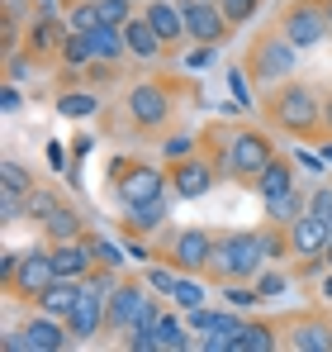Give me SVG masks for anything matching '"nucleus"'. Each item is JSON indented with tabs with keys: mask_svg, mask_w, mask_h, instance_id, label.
<instances>
[{
	"mask_svg": "<svg viewBox=\"0 0 332 352\" xmlns=\"http://www.w3.org/2000/svg\"><path fill=\"white\" fill-rule=\"evenodd\" d=\"M257 110H261V124L285 133V138H299V143L328 138V129H323V96L309 81H294L289 76L280 86H266L257 96Z\"/></svg>",
	"mask_w": 332,
	"mask_h": 352,
	"instance_id": "f257e3e1",
	"label": "nucleus"
},
{
	"mask_svg": "<svg viewBox=\"0 0 332 352\" xmlns=\"http://www.w3.org/2000/svg\"><path fill=\"white\" fill-rule=\"evenodd\" d=\"M176 110H180V81H171V76H143L123 96V115H128L133 133H162V129H171Z\"/></svg>",
	"mask_w": 332,
	"mask_h": 352,
	"instance_id": "f03ea898",
	"label": "nucleus"
},
{
	"mask_svg": "<svg viewBox=\"0 0 332 352\" xmlns=\"http://www.w3.org/2000/svg\"><path fill=\"white\" fill-rule=\"evenodd\" d=\"M242 72H247V81H252L257 91L280 86V81H289V76L299 72V48L280 34V24H271V29H261V34L247 43V53H242Z\"/></svg>",
	"mask_w": 332,
	"mask_h": 352,
	"instance_id": "7ed1b4c3",
	"label": "nucleus"
},
{
	"mask_svg": "<svg viewBox=\"0 0 332 352\" xmlns=\"http://www.w3.org/2000/svg\"><path fill=\"white\" fill-rule=\"evenodd\" d=\"M266 267V248H261V229H228L219 234L214 262H209V281L228 286V281H257Z\"/></svg>",
	"mask_w": 332,
	"mask_h": 352,
	"instance_id": "20e7f679",
	"label": "nucleus"
},
{
	"mask_svg": "<svg viewBox=\"0 0 332 352\" xmlns=\"http://www.w3.org/2000/svg\"><path fill=\"white\" fill-rule=\"evenodd\" d=\"M214 248H219V234L204 229V224H185V229H166L157 243H152V257L176 267V272H190V276H204L209 262H214Z\"/></svg>",
	"mask_w": 332,
	"mask_h": 352,
	"instance_id": "39448f33",
	"label": "nucleus"
},
{
	"mask_svg": "<svg viewBox=\"0 0 332 352\" xmlns=\"http://www.w3.org/2000/svg\"><path fill=\"white\" fill-rule=\"evenodd\" d=\"M110 181H114V195H119L123 210L147 205V200H157V195L171 190L166 167H152V162H143V157H110Z\"/></svg>",
	"mask_w": 332,
	"mask_h": 352,
	"instance_id": "423d86ee",
	"label": "nucleus"
},
{
	"mask_svg": "<svg viewBox=\"0 0 332 352\" xmlns=\"http://www.w3.org/2000/svg\"><path fill=\"white\" fill-rule=\"evenodd\" d=\"M276 153H280L276 129H266V124H233V138H228V176L247 186Z\"/></svg>",
	"mask_w": 332,
	"mask_h": 352,
	"instance_id": "0eeeda50",
	"label": "nucleus"
},
{
	"mask_svg": "<svg viewBox=\"0 0 332 352\" xmlns=\"http://www.w3.org/2000/svg\"><path fill=\"white\" fill-rule=\"evenodd\" d=\"M57 281V267H53V243L43 238L38 248H24L19 252V267H14V276L0 286V291L10 295V300H24V305H34L38 295L48 291Z\"/></svg>",
	"mask_w": 332,
	"mask_h": 352,
	"instance_id": "6e6552de",
	"label": "nucleus"
},
{
	"mask_svg": "<svg viewBox=\"0 0 332 352\" xmlns=\"http://www.w3.org/2000/svg\"><path fill=\"white\" fill-rule=\"evenodd\" d=\"M0 348L5 352H62V348H71V333H67V319H57L48 309H34L14 333L0 338Z\"/></svg>",
	"mask_w": 332,
	"mask_h": 352,
	"instance_id": "1a4fd4ad",
	"label": "nucleus"
},
{
	"mask_svg": "<svg viewBox=\"0 0 332 352\" xmlns=\"http://www.w3.org/2000/svg\"><path fill=\"white\" fill-rule=\"evenodd\" d=\"M280 34L299 48V53H309V48H318L323 38H332V24H328V10H323V0H289L285 10H280Z\"/></svg>",
	"mask_w": 332,
	"mask_h": 352,
	"instance_id": "9d476101",
	"label": "nucleus"
},
{
	"mask_svg": "<svg viewBox=\"0 0 332 352\" xmlns=\"http://www.w3.org/2000/svg\"><path fill=\"white\" fill-rule=\"evenodd\" d=\"M285 348L289 352H332V309L309 305L299 314H285Z\"/></svg>",
	"mask_w": 332,
	"mask_h": 352,
	"instance_id": "9b49d317",
	"label": "nucleus"
},
{
	"mask_svg": "<svg viewBox=\"0 0 332 352\" xmlns=\"http://www.w3.org/2000/svg\"><path fill=\"white\" fill-rule=\"evenodd\" d=\"M152 286H147V276H119V286L110 291L105 300V333L119 338L123 329H133L138 324V314H143V305L152 300Z\"/></svg>",
	"mask_w": 332,
	"mask_h": 352,
	"instance_id": "f8f14e48",
	"label": "nucleus"
},
{
	"mask_svg": "<svg viewBox=\"0 0 332 352\" xmlns=\"http://www.w3.org/2000/svg\"><path fill=\"white\" fill-rule=\"evenodd\" d=\"M67 34H71L67 10H34L29 24H24V53H29L34 62H57Z\"/></svg>",
	"mask_w": 332,
	"mask_h": 352,
	"instance_id": "ddd939ff",
	"label": "nucleus"
},
{
	"mask_svg": "<svg viewBox=\"0 0 332 352\" xmlns=\"http://www.w3.org/2000/svg\"><path fill=\"white\" fill-rule=\"evenodd\" d=\"M180 14H185V38L190 43H214V48H223L233 38V29H237L223 14L219 0H180Z\"/></svg>",
	"mask_w": 332,
	"mask_h": 352,
	"instance_id": "4468645a",
	"label": "nucleus"
},
{
	"mask_svg": "<svg viewBox=\"0 0 332 352\" xmlns=\"http://www.w3.org/2000/svg\"><path fill=\"white\" fill-rule=\"evenodd\" d=\"M166 176H171V190H176L180 200H204V195H209V190L223 181L219 167H214L204 153H190V157L166 162Z\"/></svg>",
	"mask_w": 332,
	"mask_h": 352,
	"instance_id": "2eb2a0df",
	"label": "nucleus"
},
{
	"mask_svg": "<svg viewBox=\"0 0 332 352\" xmlns=\"http://www.w3.org/2000/svg\"><path fill=\"white\" fill-rule=\"evenodd\" d=\"M105 300L110 295L100 291H86L81 295V305L67 314V333H71V348H81V343H95L100 333H105Z\"/></svg>",
	"mask_w": 332,
	"mask_h": 352,
	"instance_id": "dca6fc26",
	"label": "nucleus"
},
{
	"mask_svg": "<svg viewBox=\"0 0 332 352\" xmlns=\"http://www.w3.org/2000/svg\"><path fill=\"white\" fill-rule=\"evenodd\" d=\"M289 243H294V257H328L332 224H328V219H318L313 210H304V214L289 224Z\"/></svg>",
	"mask_w": 332,
	"mask_h": 352,
	"instance_id": "f3484780",
	"label": "nucleus"
},
{
	"mask_svg": "<svg viewBox=\"0 0 332 352\" xmlns=\"http://www.w3.org/2000/svg\"><path fill=\"white\" fill-rule=\"evenodd\" d=\"M143 14H147V24L157 29V38H162L171 53L190 43V38H185V14H180V0H147V5H143Z\"/></svg>",
	"mask_w": 332,
	"mask_h": 352,
	"instance_id": "a211bd4d",
	"label": "nucleus"
},
{
	"mask_svg": "<svg viewBox=\"0 0 332 352\" xmlns=\"http://www.w3.org/2000/svg\"><path fill=\"white\" fill-rule=\"evenodd\" d=\"M53 267L57 276H71V281H86L100 262H95V248L91 238H67V243H53Z\"/></svg>",
	"mask_w": 332,
	"mask_h": 352,
	"instance_id": "6ab92c4d",
	"label": "nucleus"
},
{
	"mask_svg": "<svg viewBox=\"0 0 332 352\" xmlns=\"http://www.w3.org/2000/svg\"><path fill=\"white\" fill-rule=\"evenodd\" d=\"M247 186H252V190H257L261 200H271V195H285V190H294V186H299L294 157H289V153H276V157H271V162H266L261 172L252 176Z\"/></svg>",
	"mask_w": 332,
	"mask_h": 352,
	"instance_id": "aec40b11",
	"label": "nucleus"
},
{
	"mask_svg": "<svg viewBox=\"0 0 332 352\" xmlns=\"http://www.w3.org/2000/svg\"><path fill=\"white\" fill-rule=\"evenodd\" d=\"M123 38H128V53H133V62H162V58H171V48L157 38V29L147 24V14H143V10H138V14L123 24Z\"/></svg>",
	"mask_w": 332,
	"mask_h": 352,
	"instance_id": "412c9836",
	"label": "nucleus"
},
{
	"mask_svg": "<svg viewBox=\"0 0 332 352\" xmlns=\"http://www.w3.org/2000/svg\"><path fill=\"white\" fill-rule=\"evenodd\" d=\"M285 348V319H247L233 352H276Z\"/></svg>",
	"mask_w": 332,
	"mask_h": 352,
	"instance_id": "4be33fe9",
	"label": "nucleus"
},
{
	"mask_svg": "<svg viewBox=\"0 0 332 352\" xmlns=\"http://www.w3.org/2000/svg\"><path fill=\"white\" fill-rule=\"evenodd\" d=\"M81 295H86V281H71V276H57L48 291L34 300V309H48V314H57V319H67L76 305H81Z\"/></svg>",
	"mask_w": 332,
	"mask_h": 352,
	"instance_id": "5701e85b",
	"label": "nucleus"
},
{
	"mask_svg": "<svg viewBox=\"0 0 332 352\" xmlns=\"http://www.w3.org/2000/svg\"><path fill=\"white\" fill-rule=\"evenodd\" d=\"M38 229H43L48 243H67V238H86V234H91V229H86V219H81V210H76L71 200H62L53 214L38 224Z\"/></svg>",
	"mask_w": 332,
	"mask_h": 352,
	"instance_id": "b1692460",
	"label": "nucleus"
},
{
	"mask_svg": "<svg viewBox=\"0 0 332 352\" xmlns=\"http://www.w3.org/2000/svg\"><path fill=\"white\" fill-rule=\"evenodd\" d=\"M166 219H171V205H166V195H157L147 205L123 210V234H157V229H166Z\"/></svg>",
	"mask_w": 332,
	"mask_h": 352,
	"instance_id": "393cba45",
	"label": "nucleus"
},
{
	"mask_svg": "<svg viewBox=\"0 0 332 352\" xmlns=\"http://www.w3.org/2000/svg\"><path fill=\"white\" fill-rule=\"evenodd\" d=\"M195 329L185 324V309L176 314V309H166L162 314V324H157V343H162V352H195L200 343L190 338Z\"/></svg>",
	"mask_w": 332,
	"mask_h": 352,
	"instance_id": "a878e982",
	"label": "nucleus"
},
{
	"mask_svg": "<svg viewBox=\"0 0 332 352\" xmlns=\"http://www.w3.org/2000/svg\"><path fill=\"white\" fill-rule=\"evenodd\" d=\"M57 115H67V119H91V115H100V91L95 86H62L57 91Z\"/></svg>",
	"mask_w": 332,
	"mask_h": 352,
	"instance_id": "bb28decb",
	"label": "nucleus"
},
{
	"mask_svg": "<svg viewBox=\"0 0 332 352\" xmlns=\"http://www.w3.org/2000/svg\"><path fill=\"white\" fill-rule=\"evenodd\" d=\"M228 138H233V124H223V119H209L200 129V153L219 167V176H228Z\"/></svg>",
	"mask_w": 332,
	"mask_h": 352,
	"instance_id": "cd10ccee",
	"label": "nucleus"
},
{
	"mask_svg": "<svg viewBox=\"0 0 332 352\" xmlns=\"http://www.w3.org/2000/svg\"><path fill=\"white\" fill-rule=\"evenodd\" d=\"M242 324H247V319L228 305V309H223V319H219V329H209V338H200V352H233V348H237Z\"/></svg>",
	"mask_w": 332,
	"mask_h": 352,
	"instance_id": "c85d7f7f",
	"label": "nucleus"
},
{
	"mask_svg": "<svg viewBox=\"0 0 332 352\" xmlns=\"http://www.w3.org/2000/svg\"><path fill=\"white\" fill-rule=\"evenodd\" d=\"M209 286H214L209 276H190V272H180V276H176V286H171V295H166V300H171L176 309H200V305L209 300Z\"/></svg>",
	"mask_w": 332,
	"mask_h": 352,
	"instance_id": "c756f323",
	"label": "nucleus"
},
{
	"mask_svg": "<svg viewBox=\"0 0 332 352\" xmlns=\"http://www.w3.org/2000/svg\"><path fill=\"white\" fill-rule=\"evenodd\" d=\"M261 210H266V219H276V224H294L304 210H309V190H285V195H271V200H261Z\"/></svg>",
	"mask_w": 332,
	"mask_h": 352,
	"instance_id": "7c9ffc66",
	"label": "nucleus"
},
{
	"mask_svg": "<svg viewBox=\"0 0 332 352\" xmlns=\"http://www.w3.org/2000/svg\"><path fill=\"white\" fill-rule=\"evenodd\" d=\"M67 24L71 34H95L105 19H100V0H67Z\"/></svg>",
	"mask_w": 332,
	"mask_h": 352,
	"instance_id": "2f4dec72",
	"label": "nucleus"
},
{
	"mask_svg": "<svg viewBox=\"0 0 332 352\" xmlns=\"http://www.w3.org/2000/svg\"><path fill=\"white\" fill-rule=\"evenodd\" d=\"M0 190H10V195H29V190H34V172H29L19 157H5V162H0Z\"/></svg>",
	"mask_w": 332,
	"mask_h": 352,
	"instance_id": "473e14b6",
	"label": "nucleus"
},
{
	"mask_svg": "<svg viewBox=\"0 0 332 352\" xmlns=\"http://www.w3.org/2000/svg\"><path fill=\"white\" fill-rule=\"evenodd\" d=\"M294 286V272H280L276 262H266L261 267V276H257V291H261V300H276V295H285Z\"/></svg>",
	"mask_w": 332,
	"mask_h": 352,
	"instance_id": "72a5a7b5",
	"label": "nucleus"
},
{
	"mask_svg": "<svg viewBox=\"0 0 332 352\" xmlns=\"http://www.w3.org/2000/svg\"><path fill=\"white\" fill-rule=\"evenodd\" d=\"M114 343H119V348H128V352H162V343H157V329H143V324L123 329Z\"/></svg>",
	"mask_w": 332,
	"mask_h": 352,
	"instance_id": "f704fd0d",
	"label": "nucleus"
},
{
	"mask_svg": "<svg viewBox=\"0 0 332 352\" xmlns=\"http://www.w3.org/2000/svg\"><path fill=\"white\" fill-rule=\"evenodd\" d=\"M24 205H29V219H38V224H43V219L53 214L57 205H62V195H57V190H48V186H34Z\"/></svg>",
	"mask_w": 332,
	"mask_h": 352,
	"instance_id": "c9c22d12",
	"label": "nucleus"
},
{
	"mask_svg": "<svg viewBox=\"0 0 332 352\" xmlns=\"http://www.w3.org/2000/svg\"><path fill=\"white\" fill-rule=\"evenodd\" d=\"M29 195H10V190H0V224L10 229V224H19V219H29V205H24Z\"/></svg>",
	"mask_w": 332,
	"mask_h": 352,
	"instance_id": "e433bc0d",
	"label": "nucleus"
},
{
	"mask_svg": "<svg viewBox=\"0 0 332 352\" xmlns=\"http://www.w3.org/2000/svg\"><path fill=\"white\" fill-rule=\"evenodd\" d=\"M190 153H200V133H171L162 148L166 162H176V157H190Z\"/></svg>",
	"mask_w": 332,
	"mask_h": 352,
	"instance_id": "4c0bfd02",
	"label": "nucleus"
},
{
	"mask_svg": "<svg viewBox=\"0 0 332 352\" xmlns=\"http://www.w3.org/2000/svg\"><path fill=\"white\" fill-rule=\"evenodd\" d=\"M86 238H91V248H95V262H100V267H110V272H123V252L114 248L110 238H100V234H86Z\"/></svg>",
	"mask_w": 332,
	"mask_h": 352,
	"instance_id": "58836bf2",
	"label": "nucleus"
},
{
	"mask_svg": "<svg viewBox=\"0 0 332 352\" xmlns=\"http://www.w3.org/2000/svg\"><path fill=\"white\" fill-rule=\"evenodd\" d=\"M143 276H147V286H152V291H157V295H171V286H176V276H180V272H176V267H166V262H157V257H152V267H147Z\"/></svg>",
	"mask_w": 332,
	"mask_h": 352,
	"instance_id": "ea45409f",
	"label": "nucleus"
},
{
	"mask_svg": "<svg viewBox=\"0 0 332 352\" xmlns=\"http://www.w3.org/2000/svg\"><path fill=\"white\" fill-rule=\"evenodd\" d=\"M219 5H223V14H228L237 29H242V24H252V19H257V10H261V0H219Z\"/></svg>",
	"mask_w": 332,
	"mask_h": 352,
	"instance_id": "a19ab883",
	"label": "nucleus"
},
{
	"mask_svg": "<svg viewBox=\"0 0 332 352\" xmlns=\"http://www.w3.org/2000/svg\"><path fill=\"white\" fill-rule=\"evenodd\" d=\"M309 210H313L318 219H328V224H332V181H318V186L309 190Z\"/></svg>",
	"mask_w": 332,
	"mask_h": 352,
	"instance_id": "79ce46f5",
	"label": "nucleus"
},
{
	"mask_svg": "<svg viewBox=\"0 0 332 352\" xmlns=\"http://www.w3.org/2000/svg\"><path fill=\"white\" fill-rule=\"evenodd\" d=\"M138 10H133V0H100V19L105 24H128Z\"/></svg>",
	"mask_w": 332,
	"mask_h": 352,
	"instance_id": "37998d69",
	"label": "nucleus"
},
{
	"mask_svg": "<svg viewBox=\"0 0 332 352\" xmlns=\"http://www.w3.org/2000/svg\"><path fill=\"white\" fill-rule=\"evenodd\" d=\"M219 309H204V305H200V309H185V324H190V329H195V333H204V329H219Z\"/></svg>",
	"mask_w": 332,
	"mask_h": 352,
	"instance_id": "c03bdc74",
	"label": "nucleus"
},
{
	"mask_svg": "<svg viewBox=\"0 0 332 352\" xmlns=\"http://www.w3.org/2000/svg\"><path fill=\"white\" fill-rule=\"evenodd\" d=\"M214 53H219L214 43H195V48L185 53V67H190V72H204V67L214 62Z\"/></svg>",
	"mask_w": 332,
	"mask_h": 352,
	"instance_id": "a18cd8bd",
	"label": "nucleus"
},
{
	"mask_svg": "<svg viewBox=\"0 0 332 352\" xmlns=\"http://www.w3.org/2000/svg\"><path fill=\"white\" fill-rule=\"evenodd\" d=\"M29 67H34L29 53H10V58H5V81H24V76H29Z\"/></svg>",
	"mask_w": 332,
	"mask_h": 352,
	"instance_id": "49530a36",
	"label": "nucleus"
},
{
	"mask_svg": "<svg viewBox=\"0 0 332 352\" xmlns=\"http://www.w3.org/2000/svg\"><path fill=\"white\" fill-rule=\"evenodd\" d=\"M19 105H24V96H19V81H5V96H0V110H5V115H14Z\"/></svg>",
	"mask_w": 332,
	"mask_h": 352,
	"instance_id": "de8ad7c7",
	"label": "nucleus"
},
{
	"mask_svg": "<svg viewBox=\"0 0 332 352\" xmlns=\"http://www.w3.org/2000/svg\"><path fill=\"white\" fill-rule=\"evenodd\" d=\"M19 252H24V248H5V252H0V286L14 276V267H19Z\"/></svg>",
	"mask_w": 332,
	"mask_h": 352,
	"instance_id": "09e8293b",
	"label": "nucleus"
},
{
	"mask_svg": "<svg viewBox=\"0 0 332 352\" xmlns=\"http://www.w3.org/2000/svg\"><path fill=\"white\" fill-rule=\"evenodd\" d=\"M323 129H328V138H332V96H323Z\"/></svg>",
	"mask_w": 332,
	"mask_h": 352,
	"instance_id": "8fccbe9b",
	"label": "nucleus"
},
{
	"mask_svg": "<svg viewBox=\"0 0 332 352\" xmlns=\"http://www.w3.org/2000/svg\"><path fill=\"white\" fill-rule=\"evenodd\" d=\"M318 295H323V300L332 305V267H328V276H323V286H318Z\"/></svg>",
	"mask_w": 332,
	"mask_h": 352,
	"instance_id": "3c124183",
	"label": "nucleus"
},
{
	"mask_svg": "<svg viewBox=\"0 0 332 352\" xmlns=\"http://www.w3.org/2000/svg\"><path fill=\"white\" fill-rule=\"evenodd\" d=\"M323 10H328V24H332V0H323Z\"/></svg>",
	"mask_w": 332,
	"mask_h": 352,
	"instance_id": "603ef678",
	"label": "nucleus"
}]
</instances>
